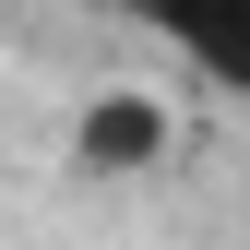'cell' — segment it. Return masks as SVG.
<instances>
[{
	"instance_id": "1",
	"label": "cell",
	"mask_w": 250,
	"mask_h": 250,
	"mask_svg": "<svg viewBox=\"0 0 250 250\" xmlns=\"http://www.w3.org/2000/svg\"><path fill=\"white\" fill-rule=\"evenodd\" d=\"M119 24H155L214 96H250V0H96Z\"/></svg>"
},
{
	"instance_id": "2",
	"label": "cell",
	"mask_w": 250,
	"mask_h": 250,
	"mask_svg": "<svg viewBox=\"0 0 250 250\" xmlns=\"http://www.w3.org/2000/svg\"><path fill=\"white\" fill-rule=\"evenodd\" d=\"M179 155V119L143 96V83H107V96H83V119H72V167L83 179H155Z\"/></svg>"
}]
</instances>
